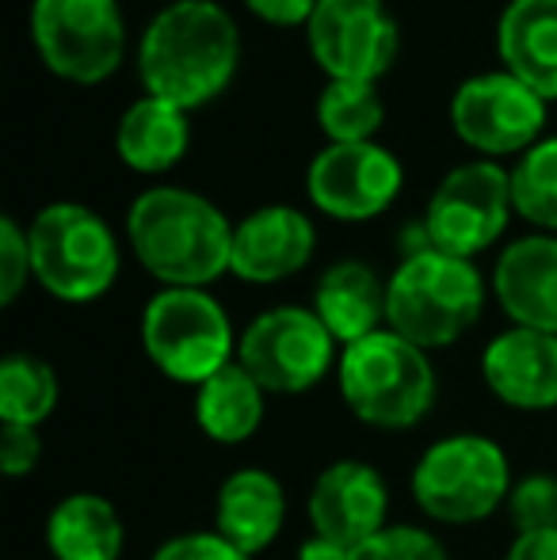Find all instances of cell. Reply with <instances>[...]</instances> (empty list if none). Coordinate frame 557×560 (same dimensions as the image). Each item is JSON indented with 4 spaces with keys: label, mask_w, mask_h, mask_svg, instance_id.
<instances>
[{
    "label": "cell",
    "mask_w": 557,
    "mask_h": 560,
    "mask_svg": "<svg viewBox=\"0 0 557 560\" xmlns=\"http://www.w3.org/2000/svg\"><path fill=\"white\" fill-rule=\"evenodd\" d=\"M241 66V31L214 0H172L153 15L138 46L146 96L195 112L233 84Z\"/></svg>",
    "instance_id": "obj_1"
},
{
    "label": "cell",
    "mask_w": 557,
    "mask_h": 560,
    "mask_svg": "<svg viewBox=\"0 0 557 560\" xmlns=\"http://www.w3.org/2000/svg\"><path fill=\"white\" fill-rule=\"evenodd\" d=\"M127 241L138 264L164 287L207 290L230 271V218L187 187L141 191L127 214Z\"/></svg>",
    "instance_id": "obj_2"
},
{
    "label": "cell",
    "mask_w": 557,
    "mask_h": 560,
    "mask_svg": "<svg viewBox=\"0 0 557 560\" xmlns=\"http://www.w3.org/2000/svg\"><path fill=\"white\" fill-rule=\"evenodd\" d=\"M485 310V279L474 259L451 252H417L386 282V328L417 343L420 351H439L462 339Z\"/></svg>",
    "instance_id": "obj_3"
},
{
    "label": "cell",
    "mask_w": 557,
    "mask_h": 560,
    "mask_svg": "<svg viewBox=\"0 0 557 560\" xmlns=\"http://www.w3.org/2000/svg\"><path fill=\"white\" fill-rule=\"evenodd\" d=\"M336 382L348 412L379 431L417 428L436 405V366L428 351L390 328L344 347Z\"/></svg>",
    "instance_id": "obj_4"
},
{
    "label": "cell",
    "mask_w": 557,
    "mask_h": 560,
    "mask_svg": "<svg viewBox=\"0 0 557 560\" xmlns=\"http://www.w3.org/2000/svg\"><path fill=\"white\" fill-rule=\"evenodd\" d=\"M413 503L446 526H469L504 508L512 495V465L489 435L459 431L431 443L413 465Z\"/></svg>",
    "instance_id": "obj_5"
},
{
    "label": "cell",
    "mask_w": 557,
    "mask_h": 560,
    "mask_svg": "<svg viewBox=\"0 0 557 560\" xmlns=\"http://www.w3.org/2000/svg\"><path fill=\"white\" fill-rule=\"evenodd\" d=\"M27 236L35 282L58 302H96L119 279V241H115L112 225L81 202L43 207Z\"/></svg>",
    "instance_id": "obj_6"
},
{
    "label": "cell",
    "mask_w": 557,
    "mask_h": 560,
    "mask_svg": "<svg viewBox=\"0 0 557 560\" xmlns=\"http://www.w3.org/2000/svg\"><path fill=\"white\" fill-rule=\"evenodd\" d=\"M141 347L169 382L195 389L237 359V339L222 302L207 290L184 287H164L146 302Z\"/></svg>",
    "instance_id": "obj_7"
},
{
    "label": "cell",
    "mask_w": 557,
    "mask_h": 560,
    "mask_svg": "<svg viewBox=\"0 0 557 560\" xmlns=\"http://www.w3.org/2000/svg\"><path fill=\"white\" fill-rule=\"evenodd\" d=\"M31 38L54 77L104 84L123 66L127 23L119 0H35Z\"/></svg>",
    "instance_id": "obj_8"
},
{
    "label": "cell",
    "mask_w": 557,
    "mask_h": 560,
    "mask_svg": "<svg viewBox=\"0 0 557 560\" xmlns=\"http://www.w3.org/2000/svg\"><path fill=\"white\" fill-rule=\"evenodd\" d=\"M237 362L260 382L264 393L294 397L328 377L336 339L305 305H276L260 313L237 339Z\"/></svg>",
    "instance_id": "obj_9"
},
{
    "label": "cell",
    "mask_w": 557,
    "mask_h": 560,
    "mask_svg": "<svg viewBox=\"0 0 557 560\" xmlns=\"http://www.w3.org/2000/svg\"><path fill=\"white\" fill-rule=\"evenodd\" d=\"M512 210V172H504L497 161H469L443 176L428 202L423 225L439 252L474 259L500 241Z\"/></svg>",
    "instance_id": "obj_10"
},
{
    "label": "cell",
    "mask_w": 557,
    "mask_h": 560,
    "mask_svg": "<svg viewBox=\"0 0 557 560\" xmlns=\"http://www.w3.org/2000/svg\"><path fill=\"white\" fill-rule=\"evenodd\" d=\"M451 126L481 156H523L531 145L543 141L546 100L508 69L477 73L462 81L459 92H454Z\"/></svg>",
    "instance_id": "obj_11"
},
{
    "label": "cell",
    "mask_w": 557,
    "mask_h": 560,
    "mask_svg": "<svg viewBox=\"0 0 557 560\" xmlns=\"http://www.w3.org/2000/svg\"><path fill=\"white\" fill-rule=\"evenodd\" d=\"M305 38L328 81L363 84L379 81L402 46L397 20L382 0H317Z\"/></svg>",
    "instance_id": "obj_12"
},
{
    "label": "cell",
    "mask_w": 557,
    "mask_h": 560,
    "mask_svg": "<svg viewBox=\"0 0 557 560\" xmlns=\"http://www.w3.org/2000/svg\"><path fill=\"white\" fill-rule=\"evenodd\" d=\"M402 184V161L374 141L325 145L305 172L310 202L336 222H367V218L386 214Z\"/></svg>",
    "instance_id": "obj_13"
},
{
    "label": "cell",
    "mask_w": 557,
    "mask_h": 560,
    "mask_svg": "<svg viewBox=\"0 0 557 560\" xmlns=\"http://www.w3.org/2000/svg\"><path fill=\"white\" fill-rule=\"evenodd\" d=\"M390 515V488L371 462L340 457L325 465L310 488V523L313 534L333 546L363 549L371 538L386 530Z\"/></svg>",
    "instance_id": "obj_14"
},
{
    "label": "cell",
    "mask_w": 557,
    "mask_h": 560,
    "mask_svg": "<svg viewBox=\"0 0 557 560\" xmlns=\"http://www.w3.org/2000/svg\"><path fill=\"white\" fill-rule=\"evenodd\" d=\"M481 377L500 405L550 412L557 408V336L512 325L485 347Z\"/></svg>",
    "instance_id": "obj_15"
},
{
    "label": "cell",
    "mask_w": 557,
    "mask_h": 560,
    "mask_svg": "<svg viewBox=\"0 0 557 560\" xmlns=\"http://www.w3.org/2000/svg\"><path fill=\"white\" fill-rule=\"evenodd\" d=\"M317 233L313 222L294 207H260L233 225L230 271L256 287H271L298 275L313 259Z\"/></svg>",
    "instance_id": "obj_16"
},
{
    "label": "cell",
    "mask_w": 557,
    "mask_h": 560,
    "mask_svg": "<svg viewBox=\"0 0 557 560\" xmlns=\"http://www.w3.org/2000/svg\"><path fill=\"white\" fill-rule=\"evenodd\" d=\"M492 294L515 328L557 336V236H520L492 267Z\"/></svg>",
    "instance_id": "obj_17"
},
{
    "label": "cell",
    "mask_w": 557,
    "mask_h": 560,
    "mask_svg": "<svg viewBox=\"0 0 557 560\" xmlns=\"http://www.w3.org/2000/svg\"><path fill=\"white\" fill-rule=\"evenodd\" d=\"M287 523V492L282 480L268 469L230 472L214 495V530L245 557H256L282 534Z\"/></svg>",
    "instance_id": "obj_18"
},
{
    "label": "cell",
    "mask_w": 557,
    "mask_h": 560,
    "mask_svg": "<svg viewBox=\"0 0 557 560\" xmlns=\"http://www.w3.org/2000/svg\"><path fill=\"white\" fill-rule=\"evenodd\" d=\"M313 313L336 343H359L386 325V282L363 259H340L321 275L313 290Z\"/></svg>",
    "instance_id": "obj_19"
},
{
    "label": "cell",
    "mask_w": 557,
    "mask_h": 560,
    "mask_svg": "<svg viewBox=\"0 0 557 560\" xmlns=\"http://www.w3.org/2000/svg\"><path fill=\"white\" fill-rule=\"evenodd\" d=\"M500 66L543 100H557V0H512L497 23Z\"/></svg>",
    "instance_id": "obj_20"
},
{
    "label": "cell",
    "mask_w": 557,
    "mask_h": 560,
    "mask_svg": "<svg viewBox=\"0 0 557 560\" xmlns=\"http://www.w3.org/2000/svg\"><path fill=\"white\" fill-rule=\"evenodd\" d=\"M127 526L115 503L96 492H73L46 518V549L54 560H119Z\"/></svg>",
    "instance_id": "obj_21"
},
{
    "label": "cell",
    "mask_w": 557,
    "mask_h": 560,
    "mask_svg": "<svg viewBox=\"0 0 557 560\" xmlns=\"http://www.w3.org/2000/svg\"><path fill=\"white\" fill-rule=\"evenodd\" d=\"M187 145H192L187 112L156 96H141L138 104H130L119 118V130H115V149H119L123 164L146 172V176L176 168Z\"/></svg>",
    "instance_id": "obj_22"
},
{
    "label": "cell",
    "mask_w": 557,
    "mask_h": 560,
    "mask_svg": "<svg viewBox=\"0 0 557 560\" xmlns=\"http://www.w3.org/2000/svg\"><path fill=\"white\" fill-rule=\"evenodd\" d=\"M264 397L253 374L237 359L225 370L195 389V423L218 446H241L260 431L264 423Z\"/></svg>",
    "instance_id": "obj_23"
},
{
    "label": "cell",
    "mask_w": 557,
    "mask_h": 560,
    "mask_svg": "<svg viewBox=\"0 0 557 560\" xmlns=\"http://www.w3.org/2000/svg\"><path fill=\"white\" fill-rule=\"evenodd\" d=\"M58 374L38 354H8L0 362V423L38 428L58 408Z\"/></svg>",
    "instance_id": "obj_24"
},
{
    "label": "cell",
    "mask_w": 557,
    "mask_h": 560,
    "mask_svg": "<svg viewBox=\"0 0 557 560\" xmlns=\"http://www.w3.org/2000/svg\"><path fill=\"white\" fill-rule=\"evenodd\" d=\"M386 107L374 84L363 81H328L317 96V122L325 130L328 145H359L374 141Z\"/></svg>",
    "instance_id": "obj_25"
},
{
    "label": "cell",
    "mask_w": 557,
    "mask_h": 560,
    "mask_svg": "<svg viewBox=\"0 0 557 560\" xmlns=\"http://www.w3.org/2000/svg\"><path fill=\"white\" fill-rule=\"evenodd\" d=\"M512 202L523 222L557 233V138H543L512 168Z\"/></svg>",
    "instance_id": "obj_26"
},
{
    "label": "cell",
    "mask_w": 557,
    "mask_h": 560,
    "mask_svg": "<svg viewBox=\"0 0 557 560\" xmlns=\"http://www.w3.org/2000/svg\"><path fill=\"white\" fill-rule=\"evenodd\" d=\"M508 515H512L515 534L557 530V477L550 472H531L520 485H512L508 495Z\"/></svg>",
    "instance_id": "obj_27"
},
{
    "label": "cell",
    "mask_w": 557,
    "mask_h": 560,
    "mask_svg": "<svg viewBox=\"0 0 557 560\" xmlns=\"http://www.w3.org/2000/svg\"><path fill=\"white\" fill-rule=\"evenodd\" d=\"M351 560H446V549L436 534L420 526H386L379 538H371L363 549H356Z\"/></svg>",
    "instance_id": "obj_28"
},
{
    "label": "cell",
    "mask_w": 557,
    "mask_h": 560,
    "mask_svg": "<svg viewBox=\"0 0 557 560\" xmlns=\"http://www.w3.org/2000/svg\"><path fill=\"white\" fill-rule=\"evenodd\" d=\"M31 275H35V259H31L27 229H20L15 218H0V305H12Z\"/></svg>",
    "instance_id": "obj_29"
},
{
    "label": "cell",
    "mask_w": 557,
    "mask_h": 560,
    "mask_svg": "<svg viewBox=\"0 0 557 560\" xmlns=\"http://www.w3.org/2000/svg\"><path fill=\"white\" fill-rule=\"evenodd\" d=\"M43 462V435L38 428H15L0 423V472L12 480L31 477Z\"/></svg>",
    "instance_id": "obj_30"
},
{
    "label": "cell",
    "mask_w": 557,
    "mask_h": 560,
    "mask_svg": "<svg viewBox=\"0 0 557 560\" xmlns=\"http://www.w3.org/2000/svg\"><path fill=\"white\" fill-rule=\"evenodd\" d=\"M153 560H253V557H245L237 546H230L218 530H192L164 541L153 553Z\"/></svg>",
    "instance_id": "obj_31"
},
{
    "label": "cell",
    "mask_w": 557,
    "mask_h": 560,
    "mask_svg": "<svg viewBox=\"0 0 557 560\" xmlns=\"http://www.w3.org/2000/svg\"><path fill=\"white\" fill-rule=\"evenodd\" d=\"M245 8L271 27H310L317 0H245Z\"/></svg>",
    "instance_id": "obj_32"
},
{
    "label": "cell",
    "mask_w": 557,
    "mask_h": 560,
    "mask_svg": "<svg viewBox=\"0 0 557 560\" xmlns=\"http://www.w3.org/2000/svg\"><path fill=\"white\" fill-rule=\"evenodd\" d=\"M504 560H557V530L515 534Z\"/></svg>",
    "instance_id": "obj_33"
},
{
    "label": "cell",
    "mask_w": 557,
    "mask_h": 560,
    "mask_svg": "<svg viewBox=\"0 0 557 560\" xmlns=\"http://www.w3.org/2000/svg\"><path fill=\"white\" fill-rule=\"evenodd\" d=\"M351 557H356V553H348V549L317 538V534H313L310 541H302V549H298V560H351Z\"/></svg>",
    "instance_id": "obj_34"
},
{
    "label": "cell",
    "mask_w": 557,
    "mask_h": 560,
    "mask_svg": "<svg viewBox=\"0 0 557 560\" xmlns=\"http://www.w3.org/2000/svg\"><path fill=\"white\" fill-rule=\"evenodd\" d=\"M164 4H172V0H164Z\"/></svg>",
    "instance_id": "obj_35"
}]
</instances>
